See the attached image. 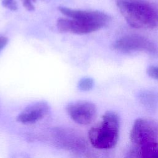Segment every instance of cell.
<instances>
[{
	"mask_svg": "<svg viewBox=\"0 0 158 158\" xmlns=\"http://www.w3.org/2000/svg\"><path fill=\"white\" fill-rule=\"evenodd\" d=\"M66 111L75 122L86 125L93 122L96 118L97 108L91 102L80 100L67 104Z\"/></svg>",
	"mask_w": 158,
	"mask_h": 158,
	"instance_id": "cell-6",
	"label": "cell"
},
{
	"mask_svg": "<svg viewBox=\"0 0 158 158\" xmlns=\"http://www.w3.org/2000/svg\"><path fill=\"white\" fill-rule=\"evenodd\" d=\"M2 5L6 9L12 11L16 10L18 8V5L16 0H2Z\"/></svg>",
	"mask_w": 158,
	"mask_h": 158,
	"instance_id": "cell-10",
	"label": "cell"
},
{
	"mask_svg": "<svg viewBox=\"0 0 158 158\" xmlns=\"http://www.w3.org/2000/svg\"><path fill=\"white\" fill-rule=\"evenodd\" d=\"M119 135V118L114 112L107 111L98 124L93 126L88 132V138L93 147L99 149L114 148Z\"/></svg>",
	"mask_w": 158,
	"mask_h": 158,
	"instance_id": "cell-3",
	"label": "cell"
},
{
	"mask_svg": "<svg viewBox=\"0 0 158 158\" xmlns=\"http://www.w3.org/2000/svg\"><path fill=\"white\" fill-rule=\"evenodd\" d=\"M130 138L134 146L158 141V123L151 119H136L130 131Z\"/></svg>",
	"mask_w": 158,
	"mask_h": 158,
	"instance_id": "cell-4",
	"label": "cell"
},
{
	"mask_svg": "<svg viewBox=\"0 0 158 158\" xmlns=\"http://www.w3.org/2000/svg\"><path fill=\"white\" fill-rule=\"evenodd\" d=\"M113 47L122 52L141 51L152 55L158 54L157 46L147 38L139 35L123 36L114 42Z\"/></svg>",
	"mask_w": 158,
	"mask_h": 158,
	"instance_id": "cell-5",
	"label": "cell"
},
{
	"mask_svg": "<svg viewBox=\"0 0 158 158\" xmlns=\"http://www.w3.org/2000/svg\"><path fill=\"white\" fill-rule=\"evenodd\" d=\"M147 73L150 77L158 80V66H149L147 69Z\"/></svg>",
	"mask_w": 158,
	"mask_h": 158,
	"instance_id": "cell-11",
	"label": "cell"
},
{
	"mask_svg": "<svg viewBox=\"0 0 158 158\" xmlns=\"http://www.w3.org/2000/svg\"><path fill=\"white\" fill-rule=\"evenodd\" d=\"M23 7L28 11H33L35 10L34 3L36 0H20Z\"/></svg>",
	"mask_w": 158,
	"mask_h": 158,
	"instance_id": "cell-12",
	"label": "cell"
},
{
	"mask_svg": "<svg viewBox=\"0 0 158 158\" xmlns=\"http://www.w3.org/2000/svg\"><path fill=\"white\" fill-rule=\"evenodd\" d=\"M120 12L131 27L152 29L158 27V8L148 0H115Z\"/></svg>",
	"mask_w": 158,
	"mask_h": 158,
	"instance_id": "cell-2",
	"label": "cell"
},
{
	"mask_svg": "<svg viewBox=\"0 0 158 158\" xmlns=\"http://www.w3.org/2000/svg\"><path fill=\"white\" fill-rule=\"evenodd\" d=\"M59 10L69 18L60 17L56 26L62 33L87 34L96 31L105 27L110 21V17L99 10H84L60 6Z\"/></svg>",
	"mask_w": 158,
	"mask_h": 158,
	"instance_id": "cell-1",
	"label": "cell"
},
{
	"mask_svg": "<svg viewBox=\"0 0 158 158\" xmlns=\"http://www.w3.org/2000/svg\"><path fill=\"white\" fill-rule=\"evenodd\" d=\"M129 157L143 158H158V141L134 146Z\"/></svg>",
	"mask_w": 158,
	"mask_h": 158,
	"instance_id": "cell-8",
	"label": "cell"
},
{
	"mask_svg": "<svg viewBox=\"0 0 158 158\" xmlns=\"http://www.w3.org/2000/svg\"><path fill=\"white\" fill-rule=\"evenodd\" d=\"M94 86V80L89 77L81 78L78 83V88L80 90L86 91L91 89Z\"/></svg>",
	"mask_w": 158,
	"mask_h": 158,
	"instance_id": "cell-9",
	"label": "cell"
},
{
	"mask_svg": "<svg viewBox=\"0 0 158 158\" xmlns=\"http://www.w3.org/2000/svg\"><path fill=\"white\" fill-rule=\"evenodd\" d=\"M8 43V38L4 36L0 35V52L6 46Z\"/></svg>",
	"mask_w": 158,
	"mask_h": 158,
	"instance_id": "cell-13",
	"label": "cell"
},
{
	"mask_svg": "<svg viewBox=\"0 0 158 158\" xmlns=\"http://www.w3.org/2000/svg\"><path fill=\"white\" fill-rule=\"evenodd\" d=\"M50 106L44 101H40L27 106L17 117V122L24 124L35 123L45 117L50 112Z\"/></svg>",
	"mask_w": 158,
	"mask_h": 158,
	"instance_id": "cell-7",
	"label": "cell"
}]
</instances>
